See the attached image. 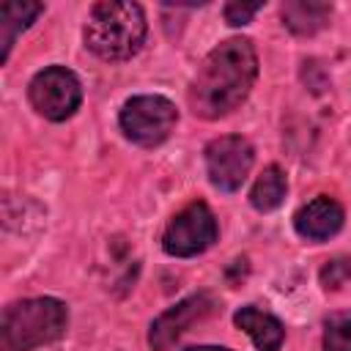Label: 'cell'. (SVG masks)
Masks as SVG:
<instances>
[{
  "instance_id": "cell-1",
  "label": "cell",
  "mask_w": 351,
  "mask_h": 351,
  "mask_svg": "<svg viewBox=\"0 0 351 351\" xmlns=\"http://www.w3.org/2000/svg\"><path fill=\"white\" fill-rule=\"evenodd\" d=\"M258 77V55L250 38H228L200 63L189 85V107L195 115L214 121L233 112Z\"/></svg>"
},
{
  "instance_id": "cell-2",
  "label": "cell",
  "mask_w": 351,
  "mask_h": 351,
  "mask_svg": "<svg viewBox=\"0 0 351 351\" xmlns=\"http://www.w3.org/2000/svg\"><path fill=\"white\" fill-rule=\"evenodd\" d=\"M145 41V16L137 3H96L85 22V44L101 60H126Z\"/></svg>"
},
{
  "instance_id": "cell-3",
  "label": "cell",
  "mask_w": 351,
  "mask_h": 351,
  "mask_svg": "<svg viewBox=\"0 0 351 351\" xmlns=\"http://www.w3.org/2000/svg\"><path fill=\"white\" fill-rule=\"evenodd\" d=\"M69 310L52 296H36L11 302L0 321V348L3 351H33L58 340L66 332Z\"/></svg>"
},
{
  "instance_id": "cell-4",
  "label": "cell",
  "mask_w": 351,
  "mask_h": 351,
  "mask_svg": "<svg viewBox=\"0 0 351 351\" xmlns=\"http://www.w3.org/2000/svg\"><path fill=\"white\" fill-rule=\"evenodd\" d=\"M176 107L165 96H134L121 110V129L137 145H159L176 126Z\"/></svg>"
},
{
  "instance_id": "cell-5",
  "label": "cell",
  "mask_w": 351,
  "mask_h": 351,
  "mask_svg": "<svg viewBox=\"0 0 351 351\" xmlns=\"http://www.w3.org/2000/svg\"><path fill=\"white\" fill-rule=\"evenodd\" d=\"M27 96L38 115L49 121H66L80 107L82 88L74 71H69L66 66H49L30 80Z\"/></svg>"
},
{
  "instance_id": "cell-6",
  "label": "cell",
  "mask_w": 351,
  "mask_h": 351,
  "mask_svg": "<svg viewBox=\"0 0 351 351\" xmlns=\"http://www.w3.org/2000/svg\"><path fill=\"white\" fill-rule=\"evenodd\" d=\"M214 241H217V219L203 200H195L184 211H178L167 222L162 236L165 252L176 258H192L208 250Z\"/></svg>"
},
{
  "instance_id": "cell-7",
  "label": "cell",
  "mask_w": 351,
  "mask_h": 351,
  "mask_svg": "<svg viewBox=\"0 0 351 351\" xmlns=\"http://www.w3.org/2000/svg\"><path fill=\"white\" fill-rule=\"evenodd\" d=\"M252 162H255V151H252L250 140H244L239 134H225L206 145L208 181L222 192H236L244 184Z\"/></svg>"
},
{
  "instance_id": "cell-8",
  "label": "cell",
  "mask_w": 351,
  "mask_h": 351,
  "mask_svg": "<svg viewBox=\"0 0 351 351\" xmlns=\"http://www.w3.org/2000/svg\"><path fill=\"white\" fill-rule=\"evenodd\" d=\"M214 310H217V299L211 293H206V291L181 299L178 304L165 310L159 318H154V324L148 329V346L154 351H167L192 324L208 318Z\"/></svg>"
},
{
  "instance_id": "cell-9",
  "label": "cell",
  "mask_w": 351,
  "mask_h": 351,
  "mask_svg": "<svg viewBox=\"0 0 351 351\" xmlns=\"http://www.w3.org/2000/svg\"><path fill=\"white\" fill-rule=\"evenodd\" d=\"M293 228L307 241H326L343 228V208L332 197H315L307 206H302L293 217Z\"/></svg>"
},
{
  "instance_id": "cell-10",
  "label": "cell",
  "mask_w": 351,
  "mask_h": 351,
  "mask_svg": "<svg viewBox=\"0 0 351 351\" xmlns=\"http://www.w3.org/2000/svg\"><path fill=\"white\" fill-rule=\"evenodd\" d=\"M233 324L252 337V343H255L258 351H280V346L285 340L282 324L274 315H269V313H263V310H258L252 304L236 310Z\"/></svg>"
},
{
  "instance_id": "cell-11",
  "label": "cell",
  "mask_w": 351,
  "mask_h": 351,
  "mask_svg": "<svg viewBox=\"0 0 351 351\" xmlns=\"http://www.w3.org/2000/svg\"><path fill=\"white\" fill-rule=\"evenodd\" d=\"M44 11L41 3L36 0H5L0 5V63L8 60V52L22 30H27L36 16Z\"/></svg>"
},
{
  "instance_id": "cell-12",
  "label": "cell",
  "mask_w": 351,
  "mask_h": 351,
  "mask_svg": "<svg viewBox=\"0 0 351 351\" xmlns=\"http://www.w3.org/2000/svg\"><path fill=\"white\" fill-rule=\"evenodd\" d=\"M332 5L321 0H288L282 5V25L296 36H313L326 27Z\"/></svg>"
},
{
  "instance_id": "cell-13",
  "label": "cell",
  "mask_w": 351,
  "mask_h": 351,
  "mask_svg": "<svg viewBox=\"0 0 351 351\" xmlns=\"http://www.w3.org/2000/svg\"><path fill=\"white\" fill-rule=\"evenodd\" d=\"M285 189H288L285 173H282L277 165H271V167H266V170L258 176V181H255V186H252V192H250V203H252L258 211H271V208H277V206L282 203Z\"/></svg>"
},
{
  "instance_id": "cell-14",
  "label": "cell",
  "mask_w": 351,
  "mask_h": 351,
  "mask_svg": "<svg viewBox=\"0 0 351 351\" xmlns=\"http://www.w3.org/2000/svg\"><path fill=\"white\" fill-rule=\"evenodd\" d=\"M324 351H351V310L332 313L324 324Z\"/></svg>"
},
{
  "instance_id": "cell-15",
  "label": "cell",
  "mask_w": 351,
  "mask_h": 351,
  "mask_svg": "<svg viewBox=\"0 0 351 351\" xmlns=\"http://www.w3.org/2000/svg\"><path fill=\"white\" fill-rule=\"evenodd\" d=\"M351 280V258L343 255V258H332L326 261V266L321 269V285L326 291H337L340 285H346Z\"/></svg>"
},
{
  "instance_id": "cell-16",
  "label": "cell",
  "mask_w": 351,
  "mask_h": 351,
  "mask_svg": "<svg viewBox=\"0 0 351 351\" xmlns=\"http://www.w3.org/2000/svg\"><path fill=\"white\" fill-rule=\"evenodd\" d=\"M261 8H263V3H236V0H233V3L225 5V22L233 25V27L247 25Z\"/></svg>"
},
{
  "instance_id": "cell-17",
  "label": "cell",
  "mask_w": 351,
  "mask_h": 351,
  "mask_svg": "<svg viewBox=\"0 0 351 351\" xmlns=\"http://www.w3.org/2000/svg\"><path fill=\"white\" fill-rule=\"evenodd\" d=\"M184 351H230V348H222V346H189Z\"/></svg>"
}]
</instances>
